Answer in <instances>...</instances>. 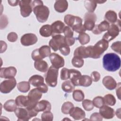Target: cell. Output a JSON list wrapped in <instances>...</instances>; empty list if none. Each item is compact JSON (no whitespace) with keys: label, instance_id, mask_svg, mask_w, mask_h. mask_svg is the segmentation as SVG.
Listing matches in <instances>:
<instances>
[{"label":"cell","instance_id":"6da1fadb","mask_svg":"<svg viewBox=\"0 0 121 121\" xmlns=\"http://www.w3.org/2000/svg\"><path fill=\"white\" fill-rule=\"evenodd\" d=\"M103 66L106 70L114 72L120 68L121 59L116 53H106L103 57Z\"/></svg>","mask_w":121,"mask_h":121},{"label":"cell","instance_id":"7a4b0ae2","mask_svg":"<svg viewBox=\"0 0 121 121\" xmlns=\"http://www.w3.org/2000/svg\"><path fill=\"white\" fill-rule=\"evenodd\" d=\"M33 11L37 20L41 23L46 22L49 17L50 11L48 8L43 5L41 0H33L32 2Z\"/></svg>","mask_w":121,"mask_h":121},{"label":"cell","instance_id":"3957f363","mask_svg":"<svg viewBox=\"0 0 121 121\" xmlns=\"http://www.w3.org/2000/svg\"><path fill=\"white\" fill-rule=\"evenodd\" d=\"M109 42L102 39L98 41L94 46H87L89 50V58L98 59L101 57L103 53L108 49Z\"/></svg>","mask_w":121,"mask_h":121},{"label":"cell","instance_id":"277c9868","mask_svg":"<svg viewBox=\"0 0 121 121\" xmlns=\"http://www.w3.org/2000/svg\"><path fill=\"white\" fill-rule=\"evenodd\" d=\"M59 69L53 66H51L48 69L45 76V80L47 84L51 87H55L57 84Z\"/></svg>","mask_w":121,"mask_h":121},{"label":"cell","instance_id":"5b68a950","mask_svg":"<svg viewBox=\"0 0 121 121\" xmlns=\"http://www.w3.org/2000/svg\"><path fill=\"white\" fill-rule=\"evenodd\" d=\"M50 47L48 45H43L39 49L34 50L31 54V57L35 61L42 60L48 57L51 54Z\"/></svg>","mask_w":121,"mask_h":121},{"label":"cell","instance_id":"8992f818","mask_svg":"<svg viewBox=\"0 0 121 121\" xmlns=\"http://www.w3.org/2000/svg\"><path fill=\"white\" fill-rule=\"evenodd\" d=\"M42 96V93L37 87L30 90L27 95L28 104L26 107H34L35 106Z\"/></svg>","mask_w":121,"mask_h":121},{"label":"cell","instance_id":"52a82bcc","mask_svg":"<svg viewBox=\"0 0 121 121\" xmlns=\"http://www.w3.org/2000/svg\"><path fill=\"white\" fill-rule=\"evenodd\" d=\"M120 31V24L116 25L112 24L110 26L107 30V32L104 34L103 39L109 42L117 36L119 35Z\"/></svg>","mask_w":121,"mask_h":121},{"label":"cell","instance_id":"ba28073f","mask_svg":"<svg viewBox=\"0 0 121 121\" xmlns=\"http://www.w3.org/2000/svg\"><path fill=\"white\" fill-rule=\"evenodd\" d=\"M97 17L94 12H87L84 17V26L87 31H92L95 26V22L96 21Z\"/></svg>","mask_w":121,"mask_h":121},{"label":"cell","instance_id":"9c48e42d","mask_svg":"<svg viewBox=\"0 0 121 121\" xmlns=\"http://www.w3.org/2000/svg\"><path fill=\"white\" fill-rule=\"evenodd\" d=\"M17 81L14 78L8 79L3 81L0 85V91L4 94L10 93L16 86Z\"/></svg>","mask_w":121,"mask_h":121},{"label":"cell","instance_id":"30bf717a","mask_svg":"<svg viewBox=\"0 0 121 121\" xmlns=\"http://www.w3.org/2000/svg\"><path fill=\"white\" fill-rule=\"evenodd\" d=\"M65 43L64 36L61 35H56L52 36L49 45L54 52H56L61 45Z\"/></svg>","mask_w":121,"mask_h":121},{"label":"cell","instance_id":"8fae6325","mask_svg":"<svg viewBox=\"0 0 121 121\" xmlns=\"http://www.w3.org/2000/svg\"><path fill=\"white\" fill-rule=\"evenodd\" d=\"M32 0H19V5L20 9V13L22 17H28L33 11L32 4Z\"/></svg>","mask_w":121,"mask_h":121},{"label":"cell","instance_id":"7c38bea8","mask_svg":"<svg viewBox=\"0 0 121 121\" xmlns=\"http://www.w3.org/2000/svg\"><path fill=\"white\" fill-rule=\"evenodd\" d=\"M64 21L66 24L71 28L82 24L83 21L81 17L70 14L65 15L64 17Z\"/></svg>","mask_w":121,"mask_h":121},{"label":"cell","instance_id":"4fadbf2b","mask_svg":"<svg viewBox=\"0 0 121 121\" xmlns=\"http://www.w3.org/2000/svg\"><path fill=\"white\" fill-rule=\"evenodd\" d=\"M38 39L36 35L32 33H27L23 35L20 39L21 44L23 46H28L36 43Z\"/></svg>","mask_w":121,"mask_h":121},{"label":"cell","instance_id":"5bb4252c","mask_svg":"<svg viewBox=\"0 0 121 121\" xmlns=\"http://www.w3.org/2000/svg\"><path fill=\"white\" fill-rule=\"evenodd\" d=\"M17 74V69L15 67L10 66L9 67L1 68L0 71L1 78L10 79L14 78Z\"/></svg>","mask_w":121,"mask_h":121},{"label":"cell","instance_id":"9a60e30c","mask_svg":"<svg viewBox=\"0 0 121 121\" xmlns=\"http://www.w3.org/2000/svg\"><path fill=\"white\" fill-rule=\"evenodd\" d=\"M51 62L54 67L59 69L63 67L64 65L65 61L63 58L56 53H52L49 56Z\"/></svg>","mask_w":121,"mask_h":121},{"label":"cell","instance_id":"2e32d148","mask_svg":"<svg viewBox=\"0 0 121 121\" xmlns=\"http://www.w3.org/2000/svg\"><path fill=\"white\" fill-rule=\"evenodd\" d=\"M15 113L17 117V121H27L31 118L29 112L26 108H17L15 111Z\"/></svg>","mask_w":121,"mask_h":121},{"label":"cell","instance_id":"e0dca14e","mask_svg":"<svg viewBox=\"0 0 121 121\" xmlns=\"http://www.w3.org/2000/svg\"><path fill=\"white\" fill-rule=\"evenodd\" d=\"M99 113L103 118L106 119H112L115 115V112L113 109L107 105H104L100 108Z\"/></svg>","mask_w":121,"mask_h":121},{"label":"cell","instance_id":"ac0fdd59","mask_svg":"<svg viewBox=\"0 0 121 121\" xmlns=\"http://www.w3.org/2000/svg\"><path fill=\"white\" fill-rule=\"evenodd\" d=\"M70 116L75 120H82L86 117L85 112L78 107H73L69 113Z\"/></svg>","mask_w":121,"mask_h":121},{"label":"cell","instance_id":"d6986e66","mask_svg":"<svg viewBox=\"0 0 121 121\" xmlns=\"http://www.w3.org/2000/svg\"><path fill=\"white\" fill-rule=\"evenodd\" d=\"M74 56L81 59L89 58V50L88 47L84 46L78 47L74 51Z\"/></svg>","mask_w":121,"mask_h":121},{"label":"cell","instance_id":"ffe728a7","mask_svg":"<svg viewBox=\"0 0 121 121\" xmlns=\"http://www.w3.org/2000/svg\"><path fill=\"white\" fill-rule=\"evenodd\" d=\"M52 30V35H60L63 33V29L65 26L64 23L60 20H57L52 24L51 25Z\"/></svg>","mask_w":121,"mask_h":121},{"label":"cell","instance_id":"44dd1931","mask_svg":"<svg viewBox=\"0 0 121 121\" xmlns=\"http://www.w3.org/2000/svg\"><path fill=\"white\" fill-rule=\"evenodd\" d=\"M104 86L108 89L112 90L117 86V83L115 80L111 76H107L104 77L102 80Z\"/></svg>","mask_w":121,"mask_h":121},{"label":"cell","instance_id":"7402d4cb","mask_svg":"<svg viewBox=\"0 0 121 121\" xmlns=\"http://www.w3.org/2000/svg\"><path fill=\"white\" fill-rule=\"evenodd\" d=\"M109 26V23L106 20H104L99 24L95 26L92 31L95 35H99L103 32L107 31Z\"/></svg>","mask_w":121,"mask_h":121},{"label":"cell","instance_id":"603a6c76","mask_svg":"<svg viewBox=\"0 0 121 121\" xmlns=\"http://www.w3.org/2000/svg\"><path fill=\"white\" fill-rule=\"evenodd\" d=\"M36 110L39 112L50 111L51 110V104L50 103L45 100H41L38 102L35 106Z\"/></svg>","mask_w":121,"mask_h":121},{"label":"cell","instance_id":"cb8c5ba5","mask_svg":"<svg viewBox=\"0 0 121 121\" xmlns=\"http://www.w3.org/2000/svg\"><path fill=\"white\" fill-rule=\"evenodd\" d=\"M69 79L75 86H79V81L82 76L80 72L77 69H69Z\"/></svg>","mask_w":121,"mask_h":121},{"label":"cell","instance_id":"d4e9b609","mask_svg":"<svg viewBox=\"0 0 121 121\" xmlns=\"http://www.w3.org/2000/svg\"><path fill=\"white\" fill-rule=\"evenodd\" d=\"M55 10L59 13L65 12L68 8V2L66 0H59L55 2L54 5Z\"/></svg>","mask_w":121,"mask_h":121},{"label":"cell","instance_id":"484cf974","mask_svg":"<svg viewBox=\"0 0 121 121\" xmlns=\"http://www.w3.org/2000/svg\"><path fill=\"white\" fill-rule=\"evenodd\" d=\"M28 82L34 86L38 87L44 84V78L41 75H35L29 78Z\"/></svg>","mask_w":121,"mask_h":121},{"label":"cell","instance_id":"4316f807","mask_svg":"<svg viewBox=\"0 0 121 121\" xmlns=\"http://www.w3.org/2000/svg\"><path fill=\"white\" fill-rule=\"evenodd\" d=\"M34 66L35 69L41 72H45L48 69V65L47 63L43 60L35 61Z\"/></svg>","mask_w":121,"mask_h":121},{"label":"cell","instance_id":"83f0119b","mask_svg":"<svg viewBox=\"0 0 121 121\" xmlns=\"http://www.w3.org/2000/svg\"><path fill=\"white\" fill-rule=\"evenodd\" d=\"M104 18L106 21H107L109 23L114 24L116 23L117 19V15L116 13L112 10H110L107 11L104 15Z\"/></svg>","mask_w":121,"mask_h":121},{"label":"cell","instance_id":"f1b7e54d","mask_svg":"<svg viewBox=\"0 0 121 121\" xmlns=\"http://www.w3.org/2000/svg\"><path fill=\"white\" fill-rule=\"evenodd\" d=\"M17 105L14 100L11 99L7 101L3 105L4 109L7 112H13L16 110Z\"/></svg>","mask_w":121,"mask_h":121},{"label":"cell","instance_id":"f546056e","mask_svg":"<svg viewBox=\"0 0 121 121\" xmlns=\"http://www.w3.org/2000/svg\"><path fill=\"white\" fill-rule=\"evenodd\" d=\"M39 33L42 36L48 37L52 35V30L51 25L48 24L43 26L40 29Z\"/></svg>","mask_w":121,"mask_h":121},{"label":"cell","instance_id":"4dcf8cb0","mask_svg":"<svg viewBox=\"0 0 121 121\" xmlns=\"http://www.w3.org/2000/svg\"><path fill=\"white\" fill-rule=\"evenodd\" d=\"M15 101L17 106L20 107H26L28 104V99L27 96L22 95H18L16 97Z\"/></svg>","mask_w":121,"mask_h":121},{"label":"cell","instance_id":"1f68e13d","mask_svg":"<svg viewBox=\"0 0 121 121\" xmlns=\"http://www.w3.org/2000/svg\"><path fill=\"white\" fill-rule=\"evenodd\" d=\"M92 83V80L90 77L88 75H82L79 81V86L84 87L89 86Z\"/></svg>","mask_w":121,"mask_h":121},{"label":"cell","instance_id":"d6a6232c","mask_svg":"<svg viewBox=\"0 0 121 121\" xmlns=\"http://www.w3.org/2000/svg\"><path fill=\"white\" fill-rule=\"evenodd\" d=\"M61 88L63 91L66 93H71L75 88V86L70 80H66L63 82L61 85Z\"/></svg>","mask_w":121,"mask_h":121},{"label":"cell","instance_id":"836d02e7","mask_svg":"<svg viewBox=\"0 0 121 121\" xmlns=\"http://www.w3.org/2000/svg\"><path fill=\"white\" fill-rule=\"evenodd\" d=\"M84 6L89 12H94L97 6L96 0H85Z\"/></svg>","mask_w":121,"mask_h":121},{"label":"cell","instance_id":"e575fe53","mask_svg":"<svg viewBox=\"0 0 121 121\" xmlns=\"http://www.w3.org/2000/svg\"><path fill=\"white\" fill-rule=\"evenodd\" d=\"M17 89L21 92L26 93L30 88V83L27 81H21L17 84Z\"/></svg>","mask_w":121,"mask_h":121},{"label":"cell","instance_id":"d590c367","mask_svg":"<svg viewBox=\"0 0 121 121\" xmlns=\"http://www.w3.org/2000/svg\"><path fill=\"white\" fill-rule=\"evenodd\" d=\"M104 104L109 106H113L116 103V99L112 94H107L103 97Z\"/></svg>","mask_w":121,"mask_h":121},{"label":"cell","instance_id":"8d00e7d4","mask_svg":"<svg viewBox=\"0 0 121 121\" xmlns=\"http://www.w3.org/2000/svg\"><path fill=\"white\" fill-rule=\"evenodd\" d=\"M77 39L81 44L85 45L89 42L90 37L88 34L85 32L80 33L77 37Z\"/></svg>","mask_w":121,"mask_h":121},{"label":"cell","instance_id":"74e56055","mask_svg":"<svg viewBox=\"0 0 121 121\" xmlns=\"http://www.w3.org/2000/svg\"><path fill=\"white\" fill-rule=\"evenodd\" d=\"M72 96L75 101L77 102H81L84 100L85 95L82 90L77 89L73 91Z\"/></svg>","mask_w":121,"mask_h":121},{"label":"cell","instance_id":"f35d334b","mask_svg":"<svg viewBox=\"0 0 121 121\" xmlns=\"http://www.w3.org/2000/svg\"><path fill=\"white\" fill-rule=\"evenodd\" d=\"M74 107V104L70 102H64L61 108V112L65 114H69L70 110Z\"/></svg>","mask_w":121,"mask_h":121},{"label":"cell","instance_id":"ab89813d","mask_svg":"<svg viewBox=\"0 0 121 121\" xmlns=\"http://www.w3.org/2000/svg\"><path fill=\"white\" fill-rule=\"evenodd\" d=\"M82 105L84 109L87 111H90L94 108V105L91 100L89 99H85L82 101Z\"/></svg>","mask_w":121,"mask_h":121},{"label":"cell","instance_id":"60d3db41","mask_svg":"<svg viewBox=\"0 0 121 121\" xmlns=\"http://www.w3.org/2000/svg\"><path fill=\"white\" fill-rule=\"evenodd\" d=\"M71 63L74 67L76 68H81L83 66L84 61L82 59L74 56L71 60Z\"/></svg>","mask_w":121,"mask_h":121},{"label":"cell","instance_id":"b9f144b4","mask_svg":"<svg viewBox=\"0 0 121 121\" xmlns=\"http://www.w3.org/2000/svg\"><path fill=\"white\" fill-rule=\"evenodd\" d=\"M92 102L94 106L96 108H100L104 104L103 97L100 96L95 97L93 99Z\"/></svg>","mask_w":121,"mask_h":121},{"label":"cell","instance_id":"7bdbcfd3","mask_svg":"<svg viewBox=\"0 0 121 121\" xmlns=\"http://www.w3.org/2000/svg\"><path fill=\"white\" fill-rule=\"evenodd\" d=\"M53 119V114L50 111L44 112L41 115V120L43 121H52Z\"/></svg>","mask_w":121,"mask_h":121},{"label":"cell","instance_id":"ee69618b","mask_svg":"<svg viewBox=\"0 0 121 121\" xmlns=\"http://www.w3.org/2000/svg\"><path fill=\"white\" fill-rule=\"evenodd\" d=\"M70 70L69 69H68L66 68H63L61 69L60 71V77L61 80H64L69 78Z\"/></svg>","mask_w":121,"mask_h":121},{"label":"cell","instance_id":"f6af8a7d","mask_svg":"<svg viewBox=\"0 0 121 121\" xmlns=\"http://www.w3.org/2000/svg\"><path fill=\"white\" fill-rule=\"evenodd\" d=\"M59 50H60L61 53L64 56L68 55L70 53V48L65 43L61 45L59 48Z\"/></svg>","mask_w":121,"mask_h":121},{"label":"cell","instance_id":"bcb514c9","mask_svg":"<svg viewBox=\"0 0 121 121\" xmlns=\"http://www.w3.org/2000/svg\"><path fill=\"white\" fill-rule=\"evenodd\" d=\"M112 49L114 52L121 54V41H117L113 43L111 46Z\"/></svg>","mask_w":121,"mask_h":121},{"label":"cell","instance_id":"7dc6e473","mask_svg":"<svg viewBox=\"0 0 121 121\" xmlns=\"http://www.w3.org/2000/svg\"><path fill=\"white\" fill-rule=\"evenodd\" d=\"M63 33L64 34V37H72L73 36V31L68 26H65Z\"/></svg>","mask_w":121,"mask_h":121},{"label":"cell","instance_id":"c3c4849f","mask_svg":"<svg viewBox=\"0 0 121 121\" xmlns=\"http://www.w3.org/2000/svg\"><path fill=\"white\" fill-rule=\"evenodd\" d=\"M8 24V19L6 16L3 15L0 16V29H2L6 27Z\"/></svg>","mask_w":121,"mask_h":121},{"label":"cell","instance_id":"681fc988","mask_svg":"<svg viewBox=\"0 0 121 121\" xmlns=\"http://www.w3.org/2000/svg\"><path fill=\"white\" fill-rule=\"evenodd\" d=\"M18 36L17 33L14 32L9 33L7 35V39L10 42H15L17 39Z\"/></svg>","mask_w":121,"mask_h":121},{"label":"cell","instance_id":"f907efd6","mask_svg":"<svg viewBox=\"0 0 121 121\" xmlns=\"http://www.w3.org/2000/svg\"><path fill=\"white\" fill-rule=\"evenodd\" d=\"M90 119L91 121H101L103 120V117L101 115V114L98 112H94L92 113L90 117Z\"/></svg>","mask_w":121,"mask_h":121},{"label":"cell","instance_id":"816d5d0a","mask_svg":"<svg viewBox=\"0 0 121 121\" xmlns=\"http://www.w3.org/2000/svg\"><path fill=\"white\" fill-rule=\"evenodd\" d=\"M91 78H92V81L94 82L98 81L101 78V76L100 73L97 71H93L91 74Z\"/></svg>","mask_w":121,"mask_h":121},{"label":"cell","instance_id":"f5cc1de1","mask_svg":"<svg viewBox=\"0 0 121 121\" xmlns=\"http://www.w3.org/2000/svg\"><path fill=\"white\" fill-rule=\"evenodd\" d=\"M64 42L66 44L69 46L73 45L75 42V38L73 37H64Z\"/></svg>","mask_w":121,"mask_h":121},{"label":"cell","instance_id":"db71d44e","mask_svg":"<svg viewBox=\"0 0 121 121\" xmlns=\"http://www.w3.org/2000/svg\"><path fill=\"white\" fill-rule=\"evenodd\" d=\"M42 93H46L47 92L48 90V88L47 86L45 84H43V85L40 86V87H37Z\"/></svg>","mask_w":121,"mask_h":121},{"label":"cell","instance_id":"11a10c76","mask_svg":"<svg viewBox=\"0 0 121 121\" xmlns=\"http://www.w3.org/2000/svg\"><path fill=\"white\" fill-rule=\"evenodd\" d=\"M117 88H116V95L118 96L119 99H120V94H121V83L119 82L118 85H117Z\"/></svg>","mask_w":121,"mask_h":121},{"label":"cell","instance_id":"9f6ffc18","mask_svg":"<svg viewBox=\"0 0 121 121\" xmlns=\"http://www.w3.org/2000/svg\"><path fill=\"white\" fill-rule=\"evenodd\" d=\"M9 4L12 6H17L19 2V0H8Z\"/></svg>","mask_w":121,"mask_h":121},{"label":"cell","instance_id":"6f0895ef","mask_svg":"<svg viewBox=\"0 0 121 121\" xmlns=\"http://www.w3.org/2000/svg\"><path fill=\"white\" fill-rule=\"evenodd\" d=\"M121 108H119L118 109H117L116 111V112H115V114H116V115L120 119L121 118Z\"/></svg>","mask_w":121,"mask_h":121},{"label":"cell","instance_id":"680465c9","mask_svg":"<svg viewBox=\"0 0 121 121\" xmlns=\"http://www.w3.org/2000/svg\"><path fill=\"white\" fill-rule=\"evenodd\" d=\"M106 0H104V1H103V0H96V2L97 3H99V4H102V3H104L105 2H106Z\"/></svg>","mask_w":121,"mask_h":121}]
</instances>
